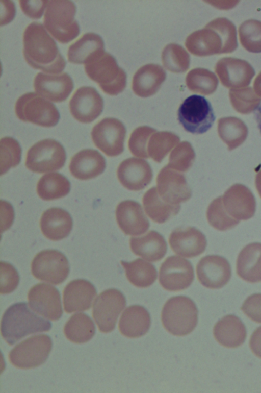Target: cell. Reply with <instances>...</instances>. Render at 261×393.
<instances>
[{"label": "cell", "instance_id": "cell-24", "mask_svg": "<svg viewBox=\"0 0 261 393\" xmlns=\"http://www.w3.org/2000/svg\"><path fill=\"white\" fill-rule=\"evenodd\" d=\"M40 226L42 234L47 238L57 241L66 237L72 228L69 213L60 208H51L42 214Z\"/></svg>", "mask_w": 261, "mask_h": 393}, {"label": "cell", "instance_id": "cell-26", "mask_svg": "<svg viewBox=\"0 0 261 393\" xmlns=\"http://www.w3.org/2000/svg\"><path fill=\"white\" fill-rule=\"evenodd\" d=\"M129 246L136 255L151 262L160 260L167 250V244L164 238L154 230L150 231L141 237H131Z\"/></svg>", "mask_w": 261, "mask_h": 393}, {"label": "cell", "instance_id": "cell-41", "mask_svg": "<svg viewBox=\"0 0 261 393\" xmlns=\"http://www.w3.org/2000/svg\"><path fill=\"white\" fill-rule=\"evenodd\" d=\"M253 114L257 122L258 128L261 133V103L254 108Z\"/></svg>", "mask_w": 261, "mask_h": 393}, {"label": "cell", "instance_id": "cell-39", "mask_svg": "<svg viewBox=\"0 0 261 393\" xmlns=\"http://www.w3.org/2000/svg\"><path fill=\"white\" fill-rule=\"evenodd\" d=\"M1 293H9L14 290L19 283L17 271L10 264L1 262Z\"/></svg>", "mask_w": 261, "mask_h": 393}, {"label": "cell", "instance_id": "cell-1", "mask_svg": "<svg viewBox=\"0 0 261 393\" xmlns=\"http://www.w3.org/2000/svg\"><path fill=\"white\" fill-rule=\"evenodd\" d=\"M23 54L32 67L50 73H60L66 61L56 42L40 22L34 21L27 26L23 34Z\"/></svg>", "mask_w": 261, "mask_h": 393}, {"label": "cell", "instance_id": "cell-40", "mask_svg": "<svg viewBox=\"0 0 261 393\" xmlns=\"http://www.w3.org/2000/svg\"><path fill=\"white\" fill-rule=\"evenodd\" d=\"M48 1H19L24 13L32 18H40L47 7Z\"/></svg>", "mask_w": 261, "mask_h": 393}, {"label": "cell", "instance_id": "cell-10", "mask_svg": "<svg viewBox=\"0 0 261 393\" xmlns=\"http://www.w3.org/2000/svg\"><path fill=\"white\" fill-rule=\"evenodd\" d=\"M32 274L36 279L54 285L63 283L69 272L66 257L60 252L46 250L40 252L31 263Z\"/></svg>", "mask_w": 261, "mask_h": 393}, {"label": "cell", "instance_id": "cell-16", "mask_svg": "<svg viewBox=\"0 0 261 393\" xmlns=\"http://www.w3.org/2000/svg\"><path fill=\"white\" fill-rule=\"evenodd\" d=\"M69 105L70 113L75 119L83 123H89L100 115L103 102L95 88L83 86L74 92Z\"/></svg>", "mask_w": 261, "mask_h": 393}, {"label": "cell", "instance_id": "cell-15", "mask_svg": "<svg viewBox=\"0 0 261 393\" xmlns=\"http://www.w3.org/2000/svg\"><path fill=\"white\" fill-rule=\"evenodd\" d=\"M28 299L30 308L47 319L56 321L63 314L60 293L50 284L41 283L35 285L29 291Z\"/></svg>", "mask_w": 261, "mask_h": 393}, {"label": "cell", "instance_id": "cell-11", "mask_svg": "<svg viewBox=\"0 0 261 393\" xmlns=\"http://www.w3.org/2000/svg\"><path fill=\"white\" fill-rule=\"evenodd\" d=\"M126 304L123 294L114 288L103 291L96 298L93 306L92 316L100 332L109 333L115 329L117 319Z\"/></svg>", "mask_w": 261, "mask_h": 393}, {"label": "cell", "instance_id": "cell-9", "mask_svg": "<svg viewBox=\"0 0 261 393\" xmlns=\"http://www.w3.org/2000/svg\"><path fill=\"white\" fill-rule=\"evenodd\" d=\"M51 348L52 341L48 335L32 336L22 341L10 351L9 361L19 369L35 368L45 362Z\"/></svg>", "mask_w": 261, "mask_h": 393}, {"label": "cell", "instance_id": "cell-31", "mask_svg": "<svg viewBox=\"0 0 261 393\" xmlns=\"http://www.w3.org/2000/svg\"><path fill=\"white\" fill-rule=\"evenodd\" d=\"M128 281L135 286L146 288L151 286L157 279L155 266L147 261L137 258L131 262L121 261Z\"/></svg>", "mask_w": 261, "mask_h": 393}, {"label": "cell", "instance_id": "cell-12", "mask_svg": "<svg viewBox=\"0 0 261 393\" xmlns=\"http://www.w3.org/2000/svg\"><path fill=\"white\" fill-rule=\"evenodd\" d=\"M126 129L121 121L108 117L101 120L91 131L92 140L100 151L109 157H115L124 150Z\"/></svg>", "mask_w": 261, "mask_h": 393}, {"label": "cell", "instance_id": "cell-3", "mask_svg": "<svg viewBox=\"0 0 261 393\" xmlns=\"http://www.w3.org/2000/svg\"><path fill=\"white\" fill-rule=\"evenodd\" d=\"M89 78L96 82L106 93L115 95L126 86V76L115 59L104 50L97 51L84 64Z\"/></svg>", "mask_w": 261, "mask_h": 393}, {"label": "cell", "instance_id": "cell-37", "mask_svg": "<svg viewBox=\"0 0 261 393\" xmlns=\"http://www.w3.org/2000/svg\"><path fill=\"white\" fill-rule=\"evenodd\" d=\"M1 175L6 173L11 167L19 164L21 149L19 143L9 137L2 138L0 141Z\"/></svg>", "mask_w": 261, "mask_h": 393}, {"label": "cell", "instance_id": "cell-23", "mask_svg": "<svg viewBox=\"0 0 261 393\" xmlns=\"http://www.w3.org/2000/svg\"><path fill=\"white\" fill-rule=\"evenodd\" d=\"M106 167V161L97 151L83 150L71 159L69 168L75 178L85 180L95 178L102 174Z\"/></svg>", "mask_w": 261, "mask_h": 393}, {"label": "cell", "instance_id": "cell-17", "mask_svg": "<svg viewBox=\"0 0 261 393\" xmlns=\"http://www.w3.org/2000/svg\"><path fill=\"white\" fill-rule=\"evenodd\" d=\"M198 281L204 286L218 289L229 281L231 267L228 261L219 255H207L202 257L196 266Z\"/></svg>", "mask_w": 261, "mask_h": 393}, {"label": "cell", "instance_id": "cell-35", "mask_svg": "<svg viewBox=\"0 0 261 393\" xmlns=\"http://www.w3.org/2000/svg\"><path fill=\"white\" fill-rule=\"evenodd\" d=\"M162 59L164 67L172 72H182L189 66L188 53L182 46L175 43L169 44L164 48Z\"/></svg>", "mask_w": 261, "mask_h": 393}, {"label": "cell", "instance_id": "cell-5", "mask_svg": "<svg viewBox=\"0 0 261 393\" xmlns=\"http://www.w3.org/2000/svg\"><path fill=\"white\" fill-rule=\"evenodd\" d=\"M76 7L72 1H49L44 16V25L59 42L68 43L80 33L79 25L74 19Z\"/></svg>", "mask_w": 261, "mask_h": 393}, {"label": "cell", "instance_id": "cell-33", "mask_svg": "<svg viewBox=\"0 0 261 393\" xmlns=\"http://www.w3.org/2000/svg\"><path fill=\"white\" fill-rule=\"evenodd\" d=\"M70 189L69 181L58 173H50L43 175L37 185L38 195L45 201L63 198L69 193Z\"/></svg>", "mask_w": 261, "mask_h": 393}, {"label": "cell", "instance_id": "cell-28", "mask_svg": "<svg viewBox=\"0 0 261 393\" xmlns=\"http://www.w3.org/2000/svg\"><path fill=\"white\" fill-rule=\"evenodd\" d=\"M236 266L237 274L243 280L250 283L261 282V243L245 247L238 255Z\"/></svg>", "mask_w": 261, "mask_h": 393}, {"label": "cell", "instance_id": "cell-21", "mask_svg": "<svg viewBox=\"0 0 261 393\" xmlns=\"http://www.w3.org/2000/svg\"><path fill=\"white\" fill-rule=\"evenodd\" d=\"M115 214L118 226L126 235H142L149 228V222L141 205L136 201L121 202L116 207Z\"/></svg>", "mask_w": 261, "mask_h": 393}, {"label": "cell", "instance_id": "cell-27", "mask_svg": "<svg viewBox=\"0 0 261 393\" xmlns=\"http://www.w3.org/2000/svg\"><path fill=\"white\" fill-rule=\"evenodd\" d=\"M151 325V318L147 310L138 305L125 309L122 314L118 328L123 335L128 338H138L144 335Z\"/></svg>", "mask_w": 261, "mask_h": 393}, {"label": "cell", "instance_id": "cell-19", "mask_svg": "<svg viewBox=\"0 0 261 393\" xmlns=\"http://www.w3.org/2000/svg\"><path fill=\"white\" fill-rule=\"evenodd\" d=\"M117 175L119 181L126 189L139 191L146 187L152 179V171L145 160L129 158L118 166Z\"/></svg>", "mask_w": 261, "mask_h": 393}, {"label": "cell", "instance_id": "cell-18", "mask_svg": "<svg viewBox=\"0 0 261 393\" xmlns=\"http://www.w3.org/2000/svg\"><path fill=\"white\" fill-rule=\"evenodd\" d=\"M33 86L40 96L59 103L67 99L73 88V83L66 72L49 74L39 72L34 78Z\"/></svg>", "mask_w": 261, "mask_h": 393}, {"label": "cell", "instance_id": "cell-7", "mask_svg": "<svg viewBox=\"0 0 261 393\" xmlns=\"http://www.w3.org/2000/svg\"><path fill=\"white\" fill-rule=\"evenodd\" d=\"M15 111L19 119L45 127L55 126L60 118L59 113L52 103L32 92L24 93L17 99Z\"/></svg>", "mask_w": 261, "mask_h": 393}, {"label": "cell", "instance_id": "cell-4", "mask_svg": "<svg viewBox=\"0 0 261 393\" xmlns=\"http://www.w3.org/2000/svg\"><path fill=\"white\" fill-rule=\"evenodd\" d=\"M161 320L168 332L175 336H185L196 327L198 309L190 298L184 296L173 297L163 307Z\"/></svg>", "mask_w": 261, "mask_h": 393}, {"label": "cell", "instance_id": "cell-29", "mask_svg": "<svg viewBox=\"0 0 261 393\" xmlns=\"http://www.w3.org/2000/svg\"><path fill=\"white\" fill-rule=\"evenodd\" d=\"M142 202L147 215L154 222L162 224L176 215L179 211L180 204L171 205L164 201L159 196L156 187L148 190L144 194Z\"/></svg>", "mask_w": 261, "mask_h": 393}, {"label": "cell", "instance_id": "cell-20", "mask_svg": "<svg viewBox=\"0 0 261 393\" xmlns=\"http://www.w3.org/2000/svg\"><path fill=\"white\" fill-rule=\"evenodd\" d=\"M169 243L175 253L186 258L200 255L204 252L207 244L205 235L192 227L175 229L170 234Z\"/></svg>", "mask_w": 261, "mask_h": 393}, {"label": "cell", "instance_id": "cell-14", "mask_svg": "<svg viewBox=\"0 0 261 393\" xmlns=\"http://www.w3.org/2000/svg\"><path fill=\"white\" fill-rule=\"evenodd\" d=\"M156 181L159 196L168 204L178 205L191 196V190L184 175L167 165L160 170Z\"/></svg>", "mask_w": 261, "mask_h": 393}, {"label": "cell", "instance_id": "cell-30", "mask_svg": "<svg viewBox=\"0 0 261 393\" xmlns=\"http://www.w3.org/2000/svg\"><path fill=\"white\" fill-rule=\"evenodd\" d=\"M104 50L101 37L94 33L83 34L68 47V60L72 63L85 64L97 51Z\"/></svg>", "mask_w": 261, "mask_h": 393}, {"label": "cell", "instance_id": "cell-32", "mask_svg": "<svg viewBox=\"0 0 261 393\" xmlns=\"http://www.w3.org/2000/svg\"><path fill=\"white\" fill-rule=\"evenodd\" d=\"M95 332V327L93 321L83 313L73 314L64 327L66 337L76 343L87 342L93 337Z\"/></svg>", "mask_w": 261, "mask_h": 393}, {"label": "cell", "instance_id": "cell-8", "mask_svg": "<svg viewBox=\"0 0 261 393\" xmlns=\"http://www.w3.org/2000/svg\"><path fill=\"white\" fill-rule=\"evenodd\" d=\"M63 146L52 139L39 141L32 146L27 154L25 166L32 171L44 173L63 167L66 160Z\"/></svg>", "mask_w": 261, "mask_h": 393}, {"label": "cell", "instance_id": "cell-2", "mask_svg": "<svg viewBox=\"0 0 261 393\" xmlns=\"http://www.w3.org/2000/svg\"><path fill=\"white\" fill-rule=\"evenodd\" d=\"M51 327L50 322L32 311L26 303H18L4 313L1 332L3 338L12 346L28 335L46 332Z\"/></svg>", "mask_w": 261, "mask_h": 393}, {"label": "cell", "instance_id": "cell-25", "mask_svg": "<svg viewBox=\"0 0 261 393\" xmlns=\"http://www.w3.org/2000/svg\"><path fill=\"white\" fill-rule=\"evenodd\" d=\"M166 79V72L159 65L149 64L140 68L135 74L132 89L139 96L146 97L154 94Z\"/></svg>", "mask_w": 261, "mask_h": 393}, {"label": "cell", "instance_id": "cell-34", "mask_svg": "<svg viewBox=\"0 0 261 393\" xmlns=\"http://www.w3.org/2000/svg\"><path fill=\"white\" fill-rule=\"evenodd\" d=\"M179 141V137L172 132H156L151 136L148 143V156L160 163Z\"/></svg>", "mask_w": 261, "mask_h": 393}, {"label": "cell", "instance_id": "cell-22", "mask_svg": "<svg viewBox=\"0 0 261 393\" xmlns=\"http://www.w3.org/2000/svg\"><path fill=\"white\" fill-rule=\"evenodd\" d=\"M97 295L94 285L84 279L70 282L63 291L64 309L68 313L89 309Z\"/></svg>", "mask_w": 261, "mask_h": 393}, {"label": "cell", "instance_id": "cell-6", "mask_svg": "<svg viewBox=\"0 0 261 393\" xmlns=\"http://www.w3.org/2000/svg\"><path fill=\"white\" fill-rule=\"evenodd\" d=\"M178 120L184 129L193 134H203L213 126L215 116L210 102L204 96L192 95L180 104Z\"/></svg>", "mask_w": 261, "mask_h": 393}, {"label": "cell", "instance_id": "cell-36", "mask_svg": "<svg viewBox=\"0 0 261 393\" xmlns=\"http://www.w3.org/2000/svg\"><path fill=\"white\" fill-rule=\"evenodd\" d=\"M195 157L194 149L188 141L179 143L172 151L167 165L179 172L187 171L192 166Z\"/></svg>", "mask_w": 261, "mask_h": 393}, {"label": "cell", "instance_id": "cell-38", "mask_svg": "<svg viewBox=\"0 0 261 393\" xmlns=\"http://www.w3.org/2000/svg\"><path fill=\"white\" fill-rule=\"evenodd\" d=\"M156 130L148 126L139 127L130 134L128 140V148L131 153L136 157L148 158V143L151 136Z\"/></svg>", "mask_w": 261, "mask_h": 393}, {"label": "cell", "instance_id": "cell-13", "mask_svg": "<svg viewBox=\"0 0 261 393\" xmlns=\"http://www.w3.org/2000/svg\"><path fill=\"white\" fill-rule=\"evenodd\" d=\"M194 278L191 263L178 256L167 257L160 268V284L168 291H180L187 288L193 282Z\"/></svg>", "mask_w": 261, "mask_h": 393}]
</instances>
